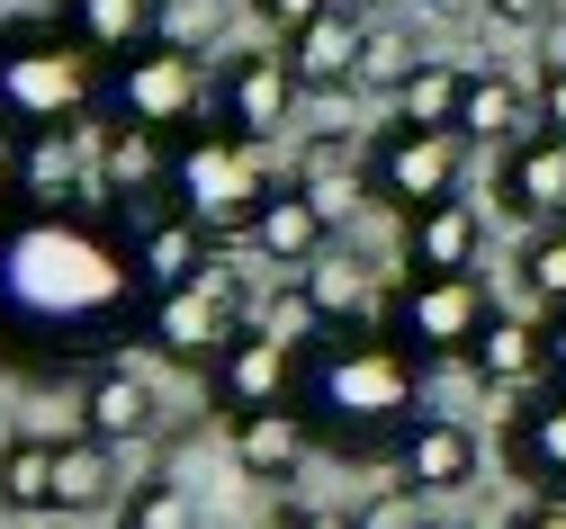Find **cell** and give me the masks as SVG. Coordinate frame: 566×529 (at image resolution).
I'll return each mask as SVG.
<instances>
[{"label":"cell","instance_id":"6da1fadb","mask_svg":"<svg viewBox=\"0 0 566 529\" xmlns=\"http://www.w3.org/2000/svg\"><path fill=\"white\" fill-rule=\"evenodd\" d=\"M297 413L306 431H324L333 448L369 458V448H405L413 422H422V359L396 341V332H333L315 341V359L297 368Z\"/></svg>","mask_w":566,"mask_h":529},{"label":"cell","instance_id":"7a4b0ae2","mask_svg":"<svg viewBox=\"0 0 566 529\" xmlns=\"http://www.w3.org/2000/svg\"><path fill=\"white\" fill-rule=\"evenodd\" d=\"M171 189H180V215L207 224V234H252L270 215V198H279L261 135H234V126L171 135Z\"/></svg>","mask_w":566,"mask_h":529},{"label":"cell","instance_id":"3957f363","mask_svg":"<svg viewBox=\"0 0 566 529\" xmlns=\"http://www.w3.org/2000/svg\"><path fill=\"white\" fill-rule=\"evenodd\" d=\"M91 108V54L63 28H0V126L19 144L63 135Z\"/></svg>","mask_w":566,"mask_h":529},{"label":"cell","instance_id":"277c9868","mask_svg":"<svg viewBox=\"0 0 566 529\" xmlns=\"http://www.w3.org/2000/svg\"><path fill=\"white\" fill-rule=\"evenodd\" d=\"M485 324H494V306H485V287H476V269H405V287H396V306H387V332L413 350V359H468L476 341H485Z\"/></svg>","mask_w":566,"mask_h":529},{"label":"cell","instance_id":"5b68a950","mask_svg":"<svg viewBox=\"0 0 566 529\" xmlns=\"http://www.w3.org/2000/svg\"><path fill=\"white\" fill-rule=\"evenodd\" d=\"M243 324H252V306H243V278H234L226 261H207L189 287L154 296V315H145V341H154L163 359H180V368H217V350H226Z\"/></svg>","mask_w":566,"mask_h":529},{"label":"cell","instance_id":"8992f818","mask_svg":"<svg viewBox=\"0 0 566 529\" xmlns=\"http://www.w3.org/2000/svg\"><path fill=\"white\" fill-rule=\"evenodd\" d=\"M459 162H468V135H450V126H387L378 135V154H369V189L387 198V207H405V215H422V207H441V198H459Z\"/></svg>","mask_w":566,"mask_h":529},{"label":"cell","instance_id":"52a82bcc","mask_svg":"<svg viewBox=\"0 0 566 529\" xmlns=\"http://www.w3.org/2000/svg\"><path fill=\"white\" fill-rule=\"evenodd\" d=\"M108 82H117V117H126V126H154V135H189V126H198V99H207L198 54H180L171 36L135 45Z\"/></svg>","mask_w":566,"mask_h":529},{"label":"cell","instance_id":"ba28073f","mask_svg":"<svg viewBox=\"0 0 566 529\" xmlns=\"http://www.w3.org/2000/svg\"><path fill=\"white\" fill-rule=\"evenodd\" d=\"M289 387H297V359H289V341H270L261 324H243V332L217 350V368H207V395H217L226 422L279 413V404H289Z\"/></svg>","mask_w":566,"mask_h":529},{"label":"cell","instance_id":"9c48e42d","mask_svg":"<svg viewBox=\"0 0 566 529\" xmlns=\"http://www.w3.org/2000/svg\"><path fill=\"white\" fill-rule=\"evenodd\" d=\"M297 91H306V82H297L289 54H234L217 99H226V126H234V135H270V126H289Z\"/></svg>","mask_w":566,"mask_h":529},{"label":"cell","instance_id":"30bf717a","mask_svg":"<svg viewBox=\"0 0 566 529\" xmlns=\"http://www.w3.org/2000/svg\"><path fill=\"white\" fill-rule=\"evenodd\" d=\"M494 198H504V215L522 224H557L566 215V135H522L504 154V180H494Z\"/></svg>","mask_w":566,"mask_h":529},{"label":"cell","instance_id":"8fae6325","mask_svg":"<svg viewBox=\"0 0 566 529\" xmlns=\"http://www.w3.org/2000/svg\"><path fill=\"white\" fill-rule=\"evenodd\" d=\"M82 431H91V440H108V448L154 440V387H145V377H135L126 359L91 368V377H82Z\"/></svg>","mask_w":566,"mask_h":529},{"label":"cell","instance_id":"7c38bea8","mask_svg":"<svg viewBox=\"0 0 566 529\" xmlns=\"http://www.w3.org/2000/svg\"><path fill=\"white\" fill-rule=\"evenodd\" d=\"M396 458H405V485H413V494H459V485L476 476V431L450 422V413H422Z\"/></svg>","mask_w":566,"mask_h":529},{"label":"cell","instance_id":"4fadbf2b","mask_svg":"<svg viewBox=\"0 0 566 529\" xmlns=\"http://www.w3.org/2000/svg\"><path fill=\"white\" fill-rule=\"evenodd\" d=\"M360 45H369V28L333 0V10H324L306 36H289V63H297L306 91H360Z\"/></svg>","mask_w":566,"mask_h":529},{"label":"cell","instance_id":"5bb4252c","mask_svg":"<svg viewBox=\"0 0 566 529\" xmlns=\"http://www.w3.org/2000/svg\"><path fill=\"white\" fill-rule=\"evenodd\" d=\"M476 252H485V215L468 207V198H441V207H422V215H405V261L413 269H476Z\"/></svg>","mask_w":566,"mask_h":529},{"label":"cell","instance_id":"9a60e30c","mask_svg":"<svg viewBox=\"0 0 566 529\" xmlns=\"http://www.w3.org/2000/svg\"><path fill=\"white\" fill-rule=\"evenodd\" d=\"M99 198H154L163 180H171V135H154V126H108L99 135Z\"/></svg>","mask_w":566,"mask_h":529},{"label":"cell","instance_id":"2e32d148","mask_svg":"<svg viewBox=\"0 0 566 529\" xmlns=\"http://www.w3.org/2000/svg\"><path fill=\"white\" fill-rule=\"evenodd\" d=\"M154 28H163L154 0H63V36H73L82 54H108V63H126L135 45H154Z\"/></svg>","mask_w":566,"mask_h":529},{"label":"cell","instance_id":"e0dca14e","mask_svg":"<svg viewBox=\"0 0 566 529\" xmlns=\"http://www.w3.org/2000/svg\"><path fill=\"white\" fill-rule=\"evenodd\" d=\"M468 368L485 377V387H504V395L548 387V332H539V324H522V315H494V324H485V341L468 350Z\"/></svg>","mask_w":566,"mask_h":529},{"label":"cell","instance_id":"ac0fdd59","mask_svg":"<svg viewBox=\"0 0 566 529\" xmlns=\"http://www.w3.org/2000/svg\"><path fill=\"white\" fill-rule=\"evenodd\" d=\"M306 448H315V431H306V413H297V404L234 422V458H243V476H261V485H289V476L306 467Z\"/></svg>","mask_w":566,"mask_h":529},{"label":"cell","instance_id":"d6986e66","mask_svg":"<svg viewBox=\"0 0 566 529\" xmlns=\"http://www.w3.org/2000/svg\"><path fill=\"white\" fill-rule=\"evenodd\" d=\"M513 467L539 494H566V387H539L531 413H513Z\"/></svg>","mask_w":566,"mask_h":529},{"label":"cell","instance_id":"ffe728a7","mask_svg":"<svg viewBox=\"0 0 566 529\" xmlns=\"http://www.w3.org/2000/svg\"><path fill=\"white\" fill-rule=\"evenodd\" d=\"M459 135H468V144H504V154H513L522 135H539V126H531V99H522V82H513V72H468Z\"/></svg>","mask_w":566,"mask_h":529},{"label":"cell","instance_id":"44dd1931","mask_svg":"<svg viewBox=\"0 0 566 529\" xmlns=\"http://www.w3.org/2000/svg\"><path fill=\"white\" fill-rule=\"evenodd\" d=\"M10 180H19V198L28 207H73L82 198V154H73V126H63V135H28L19 144V154H10Z\"/></svg>","mask_w":566,"mask_h":529},{"label":"cell","instance_id":"7402d4cb","mask_svg":"<svg viewBox=\"0 0 566 529\" xmlns=\"http://www.w3.org/2000/svg\"><path fill=\"white\" fill-rule=\"evenodd\" d=\"M54 511H117V448L108 440H54Z\"/></svg>","mask_w":566,"mask_h":529},{"label":"cell","instance_id":"603a6c76","mask_svg":"<svg viewBox=\"0 0 566 529\" xmlns=\"http://www.w3.org/2000/svg\"><path fill=\"white\" fill-rule=\"evenodd\" d=\"M207 224H189V215H163V224H145V234H135V269L154 278V296H171V287H189L198 269H207Z\"/></svg>","mask_w":566,"mask_h":529},{"label":"cell","instance_id":"cb8c5ba5","mask_svg":"<svg viewBox=\"0 0 566 529\" xmlns=\"http://www.w3.org/2000/svg\"><path fill=\"white\" fill-rule=\"evenodd\" d=\"M297 287H306V315H315V324L360 332V315H369V278H360V261L324 252V261H306V269H297Z\"/></svg>","mask_w":566,"mask_h":529},{"label":"cell","instance_id":"d4e9b609","mask_svg":"<svg viewBox=\"0 0 566 529\" xmlns=\"http://www.w3.org/2000/svg\"><path fill=\"white\" fill-rule=\"evenodd\" d=\"M289 189H297V198H306V207H315L324 224H342L350 207H360V162H350V154H342V144H333V135H315V144H306V162H297V180H289Z\"/></svg>","mask_w":566,"mask_h":529},{"label":"cell","instance_id":"484cf974","mask_svg":"<svg viewBox=\"0 0 566 529\" xmlns=\"http://www.w3.org/2000/svg\"><path fill=\"white\" fill-rule=\"evenodd\" d=\"M324 234H333V224H324V215H315V207H306L297 189H279V198H270V215L252 224V243H261L270 261H289V269L324 261Z\"/></svg>","mask_w":566,"mask_h":529},{"label":"cell","instance_id":"4316f807","mask_svg":"<svg viewBox=\"0 0 566 529\" xmlns=\"http://www.w3.org/2000/svg\"><path fill=\"white\" fill-rule=\"evenodd\" d=\"M0 511H54V440H0Z\"/></svg>","mask_w":566,"mask_h":529},{"label":"cell","instance_id":"83f0119b","mask_svg":"<svg viewBox=\"0 0 566 529\" xmlns=\"http://www.w3.org/2000/svg\"><path fill=\"white\" fill-rule=\"evenodd\" d=\"M459 99H468V72L459 63H422L413 91H405V126H450L459 135Z\"/></svg>","mask_w":566,"mask_h":529},{"label":"cell","instance_id":"f1b7e54d","mask_svg":"<svg viewBox=\"0 0 566 529\" xmlns=\"http://www.w3.org/2000/svg\"><path fill=\"white\" fill-rule=\"evenodd\" d=\"M413 72H422V54H413V36L405 28H369V45H360V91H413Z\"/></svg>","mask_w":566,"mask_h":529},{"label":"cell","instance_id":"f546056e","mask_svg":"<svg viewBox=\"0 0 566 529\" xmlns=\"http://www.w3.org/2000/svg\"><path fill=\"white\" fill-rule=\"evenodd\" d=\"M117 529H198V511H189V494L180 485H126V502H117Z\"/></svg>","mask_w":566,"mask_h":529},{"label":"cell","instance_id":"4dcf8cb0","mask_svg":"<svg viewBox=\"0 0 566 529\" xmlns=\"http://www.w3.org/2000/svg\"><path fill=\"white\" fill-rule=\"evenodd\" d=\"M522 278H531V296H539L548 315L566 306V234H557V224H539V234H531V252H522Z\"/></svg>","mask_w":566,"mask_h":529},{"label":"cell","instance_id":"1f68e13d","mask_svg":"<svg viewBox=\"0 0 566 529\" xmlns=\"http://www.w3.org/2000/svg\"><path fill=\"white\" fill-rule=\"evenodd\" d=\"M252 10H261V28H270V36H306V28L333 10V0H252Z\"/></svg>","mask_w":566,"mask_h":529},{"label":"cell","instance_id":"d6a6232c","mask_svg":"<svg viewBox=\"0 0 566 529\" xmlns=\"http://www.w3.org/2000/svg\"><path fill=\"white\" fill-rule=\"evenodd\" d=\"M539 126L566 135V54H548V72H539Z\"/></svg>","mask_w":566,"mask_h":529},{"label":"cell","instance_id":"836d02e7","mask_svg":"<svg viewBox=\"0 0 566 529\" xmlns=\"http://www.w3.org/2000/svg\"><path fill=\"white\" fill-rule=\"evenodd\" d=\"M485 10H494V19H504V28H539V19L557 10V0H485Z\"/></svg>","mask_w":566,"mask_h":529},{"label":"cell","instance_id":"e575fe53","mask_svg":"<svg viewBox=\"0 0 566 529\" xmlns=\"http://www.w3.org/2000/svg\"><path fill=\"white\" fill-rule=\"evenodd\" d=\"M279 529H360V520H350V511H324V502H306V511H289Z\"/></svg>","mask_w":566,"mask_h":529},{"label":"cell","instance_id":"d590c367","mask_svg":"<svg viewBox=\"0 0 566 529\" xmlns=\"http://www.w3.org/2000/svg\"><path fill=\"white\" fill-rule=\"evenodd\" d=\"M539 332H548V387H566V306H557Z\"/></svg>","mask_w":566,"mask_h":529},{"label":"cell","instance_id":"8d00e7d4","mask_svg":"<svg viewBox=\"0 0 566 529\" xmlns=\"http://www.w3.org/2000/svg\"><path fill=\"white\" fill-rule=\"evenodd\" d=\"M513 529H566V494H539V502H531Z\"/></svg>","mask_w":566,"mask_h":529},{"label":"cell","instance_id":"74e56055","mask_svg":"<svg viewBox=\"0 0 566 529\" xmlns=\"http://www.w3.org/2000/svg\"><path fill=\"white\" fill-rule=\"evenodd\" d=\"M10 198H19V180H10V162H0V207H10Z\"/></svg>","mask_w":566,"mask_h":529},{"label":"cell","instance_id":"f35d334b","mask_svg":"<svg viewBox=\"0 0 566 529\" xmlns=\"http://www.w3.org/2000/svg\"><path fill=\"white\" fill-rule=\"evenodd\" d=\"M432 10H450V19H459V10H476V0H432Z\"/></svg>","mask_w":566,"mask_h":529},{"label":"cell","instance_id":"ab89813d","mask_svg":"<svg viewBox=\"0 0 566 529\" xmlns=\"http://www.w3.org/2000/svg\"><path fill=\"white\" fill-rule=\"evenodd\" d=\"M154 10H189V0H154Z\"/></svg>","mask_w":566,"mask_h":529},{"label":"cell","instance_id":"60d3db41","mask_svg":"<svg viewBox=\"0 0 566 529\" xmlns=\"http://www.w3.org/2000/svg\"><path fill=\"white\" fill-rule=\"evenodd\" d=\"M557 234H566V215H557Z\"/></svg>","mask_w":566,"mask_h":529}]
</instances>
